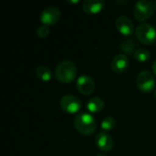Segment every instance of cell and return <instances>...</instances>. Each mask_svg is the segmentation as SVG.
Here are the masks:
<instances>
[{
  "label": "cell",
  "mask_w": 156,
  "mask_h": 156,
  "mask_svg": "<svg viewBox=\"0 0 156 156\" xmlns=\"http://www.w3.org/2000/svg\"><path fill=\"white\" fill-rule=\"evenodd\" d=\"M153 71H154V73L156 75V60L154 62V64H153Z\"/></svg>",
  "instance_id": "d6986e66"
},
{
  "label": "cell",
  "mask_w": 156,
  "mask_h": 156,
  "mask_svg": "<svg viewBox=\"0 0 156 156\" xmlns=\"http://www.w3.org/2000/svg\"><path fill=\"white\" fill-rule=\"evenodd\" d=\"M87 108L90 112H93V113L101 112L104 108V101L102 99L99 97H93L88 101Z\"/></svg>",
  "instance_id": "4fadbf2b"
},
{
  "label": "cell",
  "mask_w": 156,
  "mask_h": 156,
  "mask_svg": "<svg viewBox=\"0 0 156 156\" xmlns=\"http://www.w3.org/2000/svg\"><path fill=\"white\" fill-rule=\"evenodd\" d=\"M101 128L102 130H104L105 132H109V131H112L114 127H115V120L111 117V116H108V117H105L102 122H101Z\"/></svg>",
  "instance_id": "e0dca14e"
},
{
  "label": "cell",
  "mask_w": 156,
  "mask_h": 156,
  "mask_svg": "<svg viewBox=\"0 0 156 156\" xmlns=\"http://www.w3.org/2000/svg\"><path fill=\"white\" fill-rule=\"evenodd\" d=\"M104 2L101 0H85L82 8L87 14H97L103 9Z\"/></svg>",
  "instance_id": "7c38bea8"
},
{
  "label": "cell",
  "mask_w": 156,
  "mask_h": 156,
  "mask_svg": "<svg viewBox=\"0 0 156 156\" xmlns=\"http://www.w3.org/2000/svg\"><path fill=\"white\" fill-rule=\"evenodd\" d=\"M95 143L100 150L102 152H109L113 147V140L106 132H101L95 138Z\"/></svg>",
  "instance_id": "30bf717a"
},
{
  "label": "cell",
  "mask_w": 156,
  "mask_h": 156,
  "mask_svg": "<svg viewBox=\"0 0 156 156\" xmlns=\"http://www.w3.org/2000/svg\"><path fill=\"white\" fill-rule=\"evenodd\" d=\"M129 66V59L124 54H118L116 55L112 60L111 67L112 70L116 73H122L126 70V69Z\"/></svg>",
  "instance_id": "8fae6325"
},
{
  "label": "cell",
  "mask_w": 156,
  "mask_h": 156,
  "mask_svg": "<svg viewBox=\"0 0 156 156\" xmlns=\"http://www.w3.org/2000/svg\"><path fill=\"white\" fill-rule=\"evenodd\" d=\"M137 87L144 92L151 91L155 85V80L152 72L149 70H144L137 76Z\"/></svg>",
  "instance_id": "5b68a950"
},
{
  "label": "cell",
  "mask_w": 156,
  "mask_h": 156,
  "mask_svg": "<svg viewBox=\"0 0 156 156\" xmlns=\"http://www.w3.org/2000/svg\"><path fill=\"white\" fill-rule=\"evenodd\" d=\"M154 96H155V98H156V90H155V91H154Z\"/></svg>",
  "instance_id": "ffe728a7"
},
{
  "label": "cell",
  "mask_w": 156,
  "mask_h": 156,
  "mask_svg": "<svg viewBox=\"0 0 156 156\" xmlns=\"http://www.w3.org/2000/svg\"><path fill=\"white\" fill-rule=\"evenodd\" d=\"M60 17V11L58 7L54 5L47 6L40 15V20L45 26L53 25L58 22Z\"/></svg>",
  "instance_id": "52a82bcc"
},
{
  "label": "cell",
  "mask_w": 156,
  "mask_h": 156,
  "mask_svg": "<svg viewBox=\"0 0 156 156\" xmlns=\"http://www.w3.org/2000/svg\"><path fill=\"white\" fill-rule=\"evenodd\" d=\"M133 56H134V58L136 60L141 61V62H144L150 58L151 54H150L149 50H147L146 48H139L134 52Z\"/></svg>",
  "instance_id": "2e32d148"
},
{
  "label": "cell",
  "mask_w": 156,
  "mask_h": 156,
  "mask_svg": "<svg viewBox=\"0 0 156 156\" xmlns=\"http://www.w3.org/2000/svg\"><path fill=\"white\" fill-rule=\"evenodd\" d=\"M95 84L93 80L87 75H82L79 77L77 80V88L78 90L83 95H90L94 90Z\"/></svg>",
  "instance_id": "ba28073f"
},
{
  "label": "cell",
  "mask_w": 156,
  "mask_h": 156,
  "mask_svg": "<svg viewBox=\"0 0 156 156\" xmlns=\"http://www.w3.org/2000/svg\"><path fill=\"white\" fill-rule=\"evenodd\" d=\"M74 126L80 133L90 135L94 133L97 124L92 115L87 112H82L74 118Z\"/></svg>",
  "instance_id": "6da1fadb"
},
{
  "label": "cell",
  "mask_w": 156,
  "mask_h": 156,
  "mask_svg": "<svg viewBox=\"0 0 156 156\" xmlns=\"http://www.w3.org/2000/svg\"><path fill=\"white\" fill-rule=\"evenodd\" d=\"M135 34L137 38L145 45H152L156 40L155 27L148 23H143L136 27Z\"/></svg>",
  "instance_id": "3957f363"
},
{
  "label": "cell",
  "mask_w": 156,
  "mask_h": 156,
  "mask_svg": "<svg viewBox=\"0 0 156 156\" xmlns=\"http://www.w3.org/2000/svg\"><path fill=\"white\" fill-rule=\"evenodd\" d=\"M37 36L40 37V38H45L48 36L49 34V29L48 27V26H45V25H42L40 26L37 30Z\"/></svg>",
  "instance_id": "ac0fdd59"
},
{
  "label": "cell",
  "mask_w": 156,
  "mask_h": 156,
  "mask_svg": "<svg viewBox=\"0 0 156 156\" xmlns=\"http://www.w3.org/2000/svg\"><path fill=\"white\" fill-rule=\"evenodd\" d=\"M154 6H155V7H156V1H155V2H154Z\"/></svg>",
  "instance_id": "44dd1931"
},
{
  "label": "cell",
  "mask_w": 156,
  "mask_h": 156,
  "mask_svg": "<svg viewBox=\"0 0 156 156\" xmlns=\"http://www.w3.org/2000/svg\"><path fill=\"white\" fill-rule=\"evenodd\" d=\"M36 75L42 81H49L52 78V72L47 66H38L36 69Z\"/></svg>",
  "instance_id": "9a60e30c"
},
{
  "label": "cell",
  "mask_w": 156,
  "mask_h": 156,
  "mask_svg": "<svg viewBox=\"0 0 156 156\" xmlns=\"http://www.w3.org/2000/svg\"><path fill=\"white\" fill-rule=\"evenodd\" d=\"M115 26H116L117 30L123 36L129 37L133 33V29H134L133 24L128 17H126L124 16H121L117 17Z\"/></svg>",
  "instance_id": "9c48e42d"
},
{
  "label": "cell",
  "mask_w": 156,
  "mask_h": 156,
  "mask_svg": "<svg viewBox=\"0 0 156 156\" xmlns=\"http://www.w3.org/2000/svg\"><path fill=\"white\" fill-rule=\"evenodd\" d=\"M154 4L149 0H141L136 2L134 6V16L140 21L148 19L154 13Z\"/></svg>",
  "instance_id": "277c9868"
},
{
  "label": "cell",
  "mask_w": 156,
  "mask_h": 156,
  "mask_svg": "<svg viewBox=\"0 0 156 156\" xmlns=\"http://www.w3.org/2000/svg\"><path fill=\"white\" fill-rule=\"evenodd\" d=\"M136 48H137V43L133 38H126L122 40L120 45L121 50L126 54H132V53L134 54V52L137 50Z\"/></svg>",
  "instance_id": "5bb4252c"
},
{
  "label": "cell",
  "mask_w": 156,
  "mask_h": 156,
  "mask_svg": "<svg viewBox=\"0 0 156 156\" xmlns=\"http://www.w3.org/2000/svg\"><path fill=\"white\" fill-rule=\"evenodd\" d=\"M77 74V68L75 64L70 60H63L60 62L55 70V76L57 80L62 83L71 82Z\"/></svg>",
  "instance_id": "7a4b0ae2"
},
{
  "label": "cell",
  "mask_w": 156,
  "mask_h": 156,
  "mask_svg": "<svg viewBox=\"0 0 156 156\" xmlns=\"http://www.w3.org/2000/svg\"><path fill=\"white\" fill-rule=\"evenodd\" d=\"M60 107L68 113H76L81 108V101L73 95H65L60 100Z\"/></svg>",
  "instance_id": "8992f818"
}]
</instances>
